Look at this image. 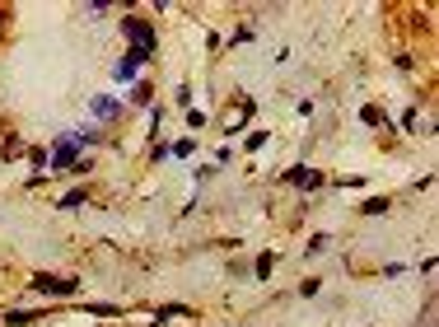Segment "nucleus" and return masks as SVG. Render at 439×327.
<instances>
[{
	"label": "nucleus",
	"instance_id": "8",
	"mask_svg": "<svg viewBox=\"0 0 439 327\" xmlns=\"http://www.w3.org/2000/svg\"><path fill=\"white\" fill-rule=\"evenodd\" d=\"M94 113L98 117H113L117 113V98H94Z\"/></svg>",
	"mask_w": 439,
	"mask_h": 327
},
{
	"label": "nucleus",
	"instance_id": "9",
	"mask_svg": "<svg viewBox=\"0 0 439 327\" xmlns=\"http://www.w3.org/2000/svg\"><path fill=\"white\" fill-rule=\"evenodd\" d=\"M388 211V196H374V201H364V215H383Z\"/></svg>",
	"mask_w": 439,
	"mask_h": 327
},
{
	"label": "nucleus",
	"instance_id": "11",
	"mask_svg": "<svg viewBox=\"0 0 439 327\" xmlns=\"http://www.w3.org/2000/svg\"><path fill=\"white\" fill-rule=\"evenodd\" d=\"M80 201H84V192H66V196H61V211H75Z\"/></svg>",
	"mask_w": 439,
	"mask_h": 327
},
{
	"label": "nucleus",
	"instance_id": "13",
	"mask_svg": "<svg viewBox=\"0 0 439 327\" xmlns=\"http://www.w3.org/2000/svg\"><path fill=\"white\" fill-rule=\"evenodd\" d=\"M318 290H323V281H318V276H308L304 286H299V295H318Z\"/></svg>",
	"mask_w": 439,
	"mask_h": 327
},
{
	"label": "nucleus",
	"instance_id": "3",
	"mask_svg": "<svg viewBox=\"0 0 439 327\" xmlns=\"http://www.w3.org/2000/svg\"><path fill=\"white\" fill-rule=\"evenodd\" d=\"M28 286L42 290V295H75V281H57V276H42V271L28 281Z\"/></svg>",
	"mask_w": 439,
	"mask_h": 327
},
{
	"label": "nucleus",
	"instance_id": "7",
	"mask_svg": "<svg viewBox=\"0 0 439 327\" xmlns=\"http://www.w3.org/2000/svg\"><path fill=\"white\" fill-rule=\"evenodd\" d=\"M271 267H276V252H262L257 267H252V276H271Z\"/></svg>",
	"mask_w": 439,
	"mask_h": 327
},
{
	"label": "nucleus",
	"instance_id": "5",
	"mask_svg": "<svg viewBox=\"0 0 439 327\" xmlns=\"http://www.w3.org/2000/svg\"><path fill=\"white\" fill-rule=\"evenodd\" d=\"M42 308H5V327H24V323H33Z\"/></svg>",
	"mask_w": 439,
	"mask_h": 327
},
{
	"label": "nucleus",
	"instance_id": "10",
	"mask_svg": "<svg viewBox=\"0 0 439 327\" xmlns=\"http://www.w3.org/2000/svg\"><path fill=\"white\" fill-rule=\"evenodd\" d=\"M187 127H192V131H201V127H206V113H201V108H192V113H187Z\"/></svg>",
	"mask_w": 439,
	"mask_h": 327
},
{
	"label": "nucleus",
	"instance_id": "2",
	"mask_svg": "<svg viewBox=\"0 0 439 327\" xmlns=\"http://www.w3.org/2000/svg\"><path fill=\"white\" fill-rule=\"evenodd\" d=\"M75 145H80V131L75 136H61L57 150H52V169H71V164H75Z\"/></svg>",
	"mask_w": 439,
	"mask_h": 327
},
{
	"label": "nucleus",
	"instance_id": "6",
	"mask_svg": "<svg viewBox=\"0 0 439 327\" xmlns=\"http://www.w3.org/2000/svg\"><path fill=\"white\" fill-rule=\"evenodd\" d=\"M183 313H192L187 304H159L154 308V318H159V323H164V318H183Z\"/></svg>",
	"mask_w": 439,
	"mask_h": 327
},
{
	"label": "nucleus",
	"instance_id": "4",
	"mask_svg": "<svg viewBox=\"0 0 439 327\" xmlns=\"http://www.w3.org/2000/svg\"><path fill=\"white\" fill-rule=\"evenodd\" d=\"M136 71H140V61H136V57H122V61L113 66V80H117V84H127V80H136Z\"/></svg>",
	"mask_w": 439,
	"mask_h": 327
},
{
	"label": "nucleus",
	"instance_id": "1",
	"mask_svg": "<svg viewBox=\"0 0 439 327\" xmlns=\"http://www.w3.org/2000/svg\"><path fill=\"white\" fill-rule=\"evenodd\" d=\"M122 28H127V33H131V57L136 61H150L154 57V28L150 24H140V19H122Z\"/></svg>",
	"mask_w": 439,
	"mask_h": 327
},
{
	"label": "nucleus",
	"instance_id": "12",
	"mask_svg": "<svg viewBox=\"0 0 439 327\" xmlns=\"http://www.w3.org/2000/svg\"><path fill=\"white\" fill-rule=\"evenodd\" d=\"M84 10H89V15H94V19H98V15H108V10H113V5H108V0H89V5H84Z\"/></svg>",
	"mask_w": 439,
	"mask_h": 327
}]
</instances>
